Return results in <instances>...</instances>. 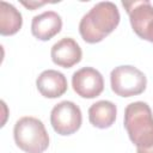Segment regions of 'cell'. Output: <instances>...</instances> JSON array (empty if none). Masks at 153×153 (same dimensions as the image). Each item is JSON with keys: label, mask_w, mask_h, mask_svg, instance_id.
Returning <instances> with one entry per match:
<instances>
[{"label": "cell", "mask_w": 153, "mask_h": 153, "mask_svg": "<svg viewBox=\"0 0 153 153\" xmlns=\"http://www.w3.org/2000/svg\"><path fill=\"white\" fill-rule=\"evenodd\" d=\"M110 84L115 94L120 97H133L141 94L146 90L147 78L139 68L123 65L111 71Z\"/></svg>", "instance_id": "obj_4"}, {"label": "cell", "mask_w": 153, "mask_h": 153, "mask_svg": "<svg viewBox=\"0 0 153 153\" xmlns=\"http://www.w3.org/2000/svg\"><path fill=\"white\" fill-rule=\"evenodd\" d=\"M124 128L136 153H153V112L145 102H134L124 110Z\"/></svg>", "instance_id": "obj_2"}, {"label": "cell", "mask_w": 153, "mask_h": 153, "mask_svg": "<svg viewBox=\"0 0 153 153\" xmlns=\"http://www.w3.org/2000/svg\"><path fill=\"white\" fill-rule=\"evenodd\" d=\"M50 56L55 65L63 68H71L81 61L82 51L75 39L65 37L51 47Z\"/></svg>", "instance_id": "obj_8"}, {"label": "cell", "mask_w": 153, "mask_h": 153, "mask_svg": "<svg viewBox=\"0 0 153 153\" xmlns=\"http://www.w3.org/2000/svg\"><path fill=\"white\" fill-rule=\"evenodd\" d=\"M133 31L142 39L153 43V5L148 0L123 1Z\"/></svg>", "instance_id": "obj_5"}, {"label": "cell", "mask_w": 153, "mask_h": 153, "mask_svg": "<svg viewBox=\"0 0 153 153\" xmlns=\"http://www.w3.org/2000/svg\"><path fill=\"white\" fill-rule=\"evenodd\" d=\"M62 29V19L55 11H45L32 18L31 32L39 41H49Z\"/></svg>", "instance_id": "obj_9"}, {"label": "cell", "mask_w": 153, "mask_h": 153, "mask_svg": "<svg viewBox=\"0 0 153 153\" xmlns=\"http://www.w3.org/2000/svg\"><path fill=\"white\" fill-rule=\"evenodd\" d=\"M120 19V11L114 2L100 1L81 18L79 23L80 36L86 43H98L117 27Z\"/></svg>", "instance_id": "obj_1"}, {"label": "cell", "mask_w": 153, "mask_h": 153, "mask_svg": "<svg viewBox=\"0 0 153 153\" xmlns=\"http://www.w3.org/2000/svg\"><path fill=\"white\" fill-rule=\"evenodd\" d=\"M23 25L22 13L6 1L0 2V33L2 36H12L17 33Z\"/></svg>", "instance_id": "obj_12"}, {"label": "cell", "mask_w": 153, "mask_h": 153, "mask_svg": "<svg viewBox=\"0 0 153 153\" xmlns=\"http://www.w3.org/2000/svg\"><path fill=\"white\" fill-rule=\"evenodd\" d=\"M44 4H47V1H42V2H37V1H29V2H26V1H22V5H24L29 10H35L36 7H39V6L44 5Z\"/></svg>", "instance_id": "obj_13"}, {"label": "cell", "mask_w": 153, "mask_h": 153, "mask_svg": "<svg viewBox=\"0 0 153 153\" xmlns=\"http://www.w3.org/2000/svg\"><path fill=\"white\" fill-rule=\"evenodd\" d=\"M36 86L43 97L53 99L61 97L67 91L68 84L66 76L61 72L55 69H47L38 75Z\"/></svg>", "instance_id": "obj_10"}, {"label": "cell", "mask_w": 153, "mask_h": 153, "mask_svg": "<svg viewBox=\"0 0 153 153\" xmlns=\"http://www.w3.org/2000/svg\"><path fill=\"white\" fill-rule=\"evenodd\" d=\"M72 86L74 92L82 98H96L104 90V79L99 71L92 67H82L73 73Z\"/></svg>", "instance_id": "obj_7"}, {"label": "cell", "mask_w": 153, "mask_h": 153, "mask_svg": "<svg viewBox=\"0 0 153 153\" xmlns=\"http://www.w3.org/2000/svg\"><path fill=\"white\" fill-rule=\"evenodd\" d=\"M82 115L80 108L71 102L62 100L56 104L50 112V124L60 135H72L81 127Z\"/></svg>", "instance_id": "obj_6"}, {"label": "cell", "mask_w": 153, "mask_h": 153, "mask_svg": "<svg viewBox=\"0 0 153 153\" xmlns=\"http://www.w3.org/2000/svg\"><path fill=\"white\" fill-rule=\"evenodd\" d=\"M16 145L25 153H43L49 147V135L43 122L36 117L24 116L13 128Z\"/></svg>", "instance_id": "obj_3"}, {"label": "cell", "mask_w": 153, "mask_h": 153, "mask_svg": "<svg viewBox=\"0 0 153 153\" xmlns=\"http://www.w3.org/2000/svg\"><path fill=\"white\" fill-rule=\"evenodd\" d=\"M117 108L110 100H98L88 109L90 123L99 129H106L116 121Z\"/></svg>", "instance_id": "obj_11"}]
</instances>
